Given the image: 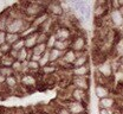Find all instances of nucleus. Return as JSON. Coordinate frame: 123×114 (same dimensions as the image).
<instances>
[{
    "label": "nucleus",
    "instance_id": "f257e3e1",
    "mask_svg": "<svg viewBox=\"0 0 123 114\" xmlns=\"http://www.w3.org/2000/svg\"><path fill=\"white\" fill-rule=\"evenodd\" d=\"M29 26V23L25 18H8L7 23V33H17L20 34L23 31H25Z\"/></svg>",
    "mask_w": 123,
    "mask_h": 114
},
{
    "label": "nucleus",
    "instance_id": "f03ea898",
    "mask_svg": "<svg viewBox=\"0 0 123 114\" xmlns=\"http://www.w3.org/2000/svg\"><path fill=\"white\" fill-rule=\"evenodd\" d=\"M96 71L103 76L105 80H112L114 75H115V68H114V63L110 62L109 60H103L101 63H97V68Z\"/></svg>",
    "mask_w": 123,
    "mask_h": 114
},
{
    "label": "nucleus",
    "instance_id": "7ed1b4c3",
    "mask_svg": "<svg viewBox=\"0 0 123 114\" xmlns=\"http://www.w3.org/2000/svg\"><path fill=\"white\" fill-rule=\"evenodd\" d=\"M70 49L74 50L77 54L85 52V49H86V38H85V36H83L80 33L75 34L74 38L70 42Z\"/></svg>",
    "mask_w": 123,
    "mask_h": 114
},
{
    "label": "nucleus",
    "instance_id": "20e7f679",
    "mask_svg": "<svg viewBox=\"0 0 123 114\" xmlns=\"http://www.w3.org/2000/svg\"><path fill=\"white\" fill-rule=\"evenodd\" d=\"M44 10H46V8L39 2H29L24 7V14L27 17H32V18H37L40 14L45 13L46 11H44Z\"/></svg>",
    "mask_w": 123,
    "mask_h": 114
},
{
    "label": "nucleus",
    "instance_id": "39448f33",
    "mask_svg": "<svg viewBox=\"0 0 123 114\" xmlns=\"http://www.w3.org/2000/svg\"><path fill=\"white\" fill-rule=\"evenodd\" d=\"M53 33L57 37V40H63V42H71V39L75 36L74 32L69 27H65V26H62V25H57Z\"/></svg>",
    "mask_w": 123,
    "mask_h": 114
},
{
    "label": "nucleus",
    "instance_id": "423d86ee",
    "mask_svg": "<svg viewBox=\"0 0 123 114\" xmlns=\"http://www.w3.org/2000/svg\"><path fill=\"white\" fill-rule=\"evenodd\" d=\"M108 18L115 29H120L123 25V12L121 10H111L109 12Z\"/></svg>",
    "mask_w": 123,
    "mask_h": 114
},
{
    "label": "nucleus",
    "instance_id": "0eeeda50",
    "mask_svg": "<svg viewBox=\"0 0 123 114\" xmlns=\"http://www.w3.org/2000/svg\"><path fill=\"white\" fill-rule=\"evenodd\" d=\"M68 109L70 111L71 114H86L88 112V106L83 102H78V101H69L66 105Z\"/></svg>",
    "mask_w": 123,
    "mask_h": 114
},
{
    "label": "nucleus",
    "instance_id": "6e6552de",
    "mask_svg": "<svg viewBox=\"0 0 123 114\" xmlns=\"http://www.w3.org/2000/svg\"><path fill=\"white\" fill-rule=\"evenodd\" d=\"M46 12L49 13L50 17H58V18H62L64 16V13H65V11L62 7V4L57 2V1L49 2L47 7H46Z\"/></svg>",
    "mask_w": 123,
    "mask_h": 114
},
{
    "label": "nucleus",
    "instance_id": "1a4fd4ad",
    "mask_svg": "<svg viewBox=\"0 0 123 114\" xmlns=\"http://www.w3.org/2000/svg\"><path fill=\"white\" fill-rule=\"evenodd\" d=\"M71 84L74 88L86 90L90 88V79L89 76H80V77H71Z\"/></svg>",
    "mask_w": 123,
    "mask_h": 114
},
{
    "label": "nucleus",
    "instance_id": "9d476101",
    "mask_svg": "<svg viewBox=\"0 0 123 114\" xmlns=\"http://www.w3.org/2000/svg\"><path fill=\"white\" fill-rule=\"evenodd\" d=\"M71 99L74 101H78V102H83L85 105H88L89 102V96H88V92L83 90V89H78V88H74L71 89Z\"/></svg>",
    "mask_w": 123,
    "mask_h": 114
},
{
    "label": "nucleus",
    "instance_id": "9b49d317",
    "mask_svg": "<svg viewBox=\"0 0 123 114\" xmlns=\"http://www.w3.org/2000/svg\"><path fill=\"white\" fill-rule=\"evenodd\" d=\"M38 34H39V31H33V32L27 33L26 36H24L25 48L27 50H32L38 44Z\"/></svg>",
    "mask_w": 123,
    "mask_h": 114
},
{
    "label": "nucleus",
    "instance_id": "f8f14e48",
    "mask_svg": "<svg viewBox=\"0 0 123 114\" xmlns=\"http://www.w3.org/2000/svg\"><path fill=\"white\" fill-rule=\"evenodd\" d=\"M116 107V100L115 98L108 96V98L101 99L98 100V109H109V111H114V108Z\"/></svg>",
    "mask_w": 123,
    "mask_h": 114
},
{
    "label": "nucleus",
    "instance_id": "ddd939ff",
    "mask_svg": "<svg viewBox=\"0 0 123 114\" xmlns=\"http://www.w3.org/2000/svg\"><path fill=\"white\" fill-rule=\"evenodd\" d=\"M93 90H95V95L97 96L98 100L111 96V89L108 87L107 84H96Z\"/></svg>",
    "mask_w": 123,
    "mask_h": 114
},
{
    "label": "nucleus",
    "instance_id": "4468645a",
    "mask_svg": "<svg viewBox=\"0 0 123 114\" xmlns=\"http://www.w3.org/2000/svg\"><path fill=\"white\" fill-rule=\"evenodd\" d=\"M72 77H80V76H89L91 73V69L89 65H84V67H77V68H72L70 70Z\"/></svg>",
    "mask_w": 123,
    "mask_h": 114
},
{
    "label": "nucleus",
    "instance_id": "2eb2a0df",
    "mask_svg": "<svg viewBox=\"0 0 123 114\" xmlns=\"http://www.w3.org/2000/svg\"><path fill=\"white\" fill-rule=\"evenodd\" d=\"M20 82L23 86L25 87H34L37 86V79L33 74L31 73H26V74H23L21 77H20Z\"/></svg>",
    "mask_w": 123,
    "mask_h": 114
},
{
    "label": "nucleus",
    "instance_id": "dca6fc26",
    "mask_svg": "<svg viewBox=\"0 0 123 114\" xmlns=\"http://www.w3.org/2000/svg\"><path fill=\"white\" fill-rule=\"evenodd\" d=\"M89 62H90V58H89V55L88 52H82V54H78L77 56L76 62L74 63L72 68H77V67H84V65H89Z\"/></svg>",
    "mask_w": 123,
    "mask_h": 114
},
{
    "label": "nucleus",
    "instance_id": "f3484780",
    "mask_svg": "<svg viewBox=\"0 0 123 114\" xmlns=\"http://www.w3.org/2000/svg\"><path fill=\"white\" fill-rule=\"evenodd\" d=\"M112 55L116 60H118L123 55V37H118V39L116 40L114 48H112Z\"/></svg>",
    "mask_w": 123,
    "mask_h": 114
},
{
    "label": "nucleus",
    "instance_id": "a211bd4d",
    "mask_svg": "<svg viewBox=\"0 0 123 114\" xmlns=\"http://www.w3.org/2000/svg\"><path fill=\"white\" fill-rule=\"evenodd\" d=\"M63 55L64 52L61 51V50H57V49H51L50 50V62L52 64H57L62 58H63Z\"/></svg>",
    "mask_w": 123,
    "mask_h": 114
},
{
    "label": "nucleus",
    "instance_id": "6ab92c4d",
    "mask_svg": "<svg viewBox=\"0 0 123 114\" xmlns=\"http://www.w3.org/2000/svg\"><path fill=\"white\" fill-rule=\"evenodd\" d=\"M47 47H46V43H39L37 44L33 49H32V54L33 55H38V56H43L47 51Z\"/></svg>",
    "mask_w": 123,
    "mask_h": 114
},
{
    "label": "nucleus",
    "instance_id": "aec40b11",
    "mask_svg": "<svg viewBox=\"0 0 123 114\" xmlns=\"http://www.w3.org/2000/svg\"><path fill=\"white\" fill-rule=\"evenodd\" d=\"M0 61H1V67H6V68H12V65L14 63V58L8 54V55H4L1 58H0Z\"/></svg>",
    "mask_w": 123,
    "mask_h": 114
},
{
    "label": "nucleus",
    "instance_id": "412c9836",
    "mask_svg": "<svg viewBox=\"0 0 123 114\" xmlns=\"http://www.w3.org/2000/svg\"><path fill=\"white\" fill-rule=\"evenodd\" d=\"M58 70V65L57 64H49L44 67V68H42V71H43V74H45L47 76H50V75H52V74H55L56 71Z\"/></svg>",
    "mask_w": 123,
    "mask_h": 114
},
{
    "label": "nucleus",
    "instance_id": "4be33fe9",
    "mask_svg": "<svg viewBox=\"0 0 123 114\" xmlns=\"http://www.w3.org/2000/svg\"><path fill=\"white\" fill-rule=\"evenodd\" d=\"M18 77H17V75H12V76H7L6 77V86L8 87V88H17L18 87Z\"/></svg>",
    "mask_w": 123,
    "mask_h": 114
},
{
    "label": "nucleus",
    "instance_id": "5701e85b",
    "mask_svg": "<svg viewBox=\"0 0 123 114\" xmlns=\"http://www.w3.org/2000/svg\"><path fill=\"white\" fill-rule=\"evenodd\" d=\"M29 54H30V50H27L26 48H24L23 50H20L18 52V56H17V61L19 62H25V61H29Z\"/></svg>",
    "mask_w": 123,
    "mask_h": 114
},
{
    "label": "nucleus",
    "instance_id": "b1692460",
    "mask_svg": "<svg viewBox=\"0 0 123 114\" xmlns=\"http://www.w3.org/2000/svg\"><path fill=\"white\" fill-rule=\"evenodd\" d=\"M55 49L61 50L63 52H65L66 50L70 49V42H63V40H57L55 44Z\"/></svg>",
    "mask_w": 123,
    "mask_h": 114
},
{
    "label": "nucleus",
    "instance_id": "393cba45",
    "mask_svg": "<svg viewBox=\"0 0 123 114\" xmlns=\"http://www.w3.org/2000/svg\"><path fill=\"white\" fill-rule=\"evenodd\" d=\"M20 34H17V33H7L6 36V43L10 44V45H13L15 42H18L20 39Z\"/></svg>",
    "mask_w": 123,
    "mask_h": 114
},
{
    "label": "nucleus",
    "instance_id": "a878e982",
    "mask_svg": "<svg viewBox=\"0 0 123 114\" xmlns=\"http://www.w3.org/2000/svg\"><path fill=\"white\" fill-rule=\"evenodd\" d=\"M51 64V62H50V50H47L45 54L42 56V58H40V61H39V65H40V69L42 68H44L46 65Z\"/></svg>",
    "mask_w": 123,
    "mask_h": 114
},
{
    "label": "nucleus",
    "instance_id": "bb28decb",
    "mask_svg": "<svg viewBox=\"0 0 123 114\" xmlns=\"http://www.w3.org/2000/svg\"><path fill=\"white\" fill-rule=\"evenodd\" d=\"M56 42H57V37L55 36V33H51V34H49V37H47V40H46V47H47V49L51 50L55 48V44H56Z\"/></svg>",
    "mask_w": 123,
    "mask_h": 114
},
{
    "label": "nucleus",
    "instance_id": "cd10ccee",
    "mask_svg": "<svg viewBox=\"0 0 123 114\" xmlns=\"http://www.w3.org/2000/svg\"><path fill=\"white\" fill-rule=\"evenodd\" d=\"M25 48V40H24V38H20L18 42H15L14 44L12 45V50H14L17 52H19L20 50H23Z\"/></svg>",
    "mask_w": 123,
    "mask_h": 114
},
{
    "label": "nucleus",
    "instance_id": "c85d7f7f",
    "mask_svg": "<svg viewBox=\"0 0 123 114\" xmlns=\"http://www.w3.org/2000/svg\"><path fill=\"white\" fill-rule=\"evenodd\" d=\"M7 23H8V16H0V31L7 32Z\"/></svg>",
    "mask_w": 123,
    "mask_h": 114
},
{
    "label": "nucleus",
    "instance_id": "c756f323",
    "mask_svg": "<svg viewBox=\"0 0 123 114\" xmlns=\"http://www.w3.org/2000/svg\"><path fill=\"white\" fill-rule=\"evenodd\" d=\"M27 69L30 73H36L40 69V65L38 62H33V61H29V64H27Z\"/></svg>",
    "mask_w": 123,
    "mask_h": 114
},
{
    "label": "nucleus",
    "instance_id": "7c9ffc66",
    "mask_svg": "<svg viewBox=\"0 0 123 114\" xmlns=\"http://www.w3.org/2000/svg\"><path fill=\"white\" fill-rule=\"evenodd\" d=\"M12 69H13L15 75H17V74H23V63L15 60L13 65H12Z\"/></svg>",
    "mask_w": 123,
    "mask_h": 114
},
{
    "label": "nucleus",
    "instance_id": "2f4dec72",
    "mask_svg": "<svg viewBox=\"0 0 123 114\" xmlns=\"http://www.w3.org/2000/svg\"><path fill=\"white\" fill-rule=\"evenodd\" d=\"M0 74L4 75V76H6V77H7V76L15 75L12 68H6V67H1V68H0Z\"/></svg>",
    "mask_w": 123,
    "mask_h": 114
},
{
    "label": "nucleus",
    "instance_id": "473e14b6",
    "mask_svg": "<svg viewBox=\"0 0 123 114\" xmlns=\"http://www.w3.org/2000/svg\"><path fill=\"white\" fill-rule=\"evenodd\" d=\"M11 50H12V45H10V44H7V43H5L4 45L0 47V51H1L4 55H8V54L11 52Z\"/></svg>",
    "mask_w": 123,
    "mask_h": 114
},
{
    "label": "nucleus",
    "instance_id": "72a5a7b5",
    "mask_svg": "<svg viewBox=\"0 0 123 114\" xmlns=\"http://www.w3.org/2000/svg\"><path fill=\"white\" fill-rule=\"evenodd\" d=\"M47 37H49V34L43 33V32H39V34H38V44H39V43H46Z\"/></svg>",
    "mask_w": 123,
    "mask_h": 114
},
{
    "label": "nucleus",
    "instance_id": "f704fd0d",
    "mask_svg": "<svg viewBox=\"0 0 123 114\" xmlns=\"http://www.w3.org/2000/svg\"><path fill=\"white\" fill-rule=\"evenodd\" d=\"M6 36H7V32L0 31V47L4 45V44L6 43Z\"/></svg>",
    "mask_w": 123,
    "mask_h": 114
},
{
    "label": "nucleus",
    "instance_id": "c9c22d12",
    "mask_svg": "<svg viewBox=\"0 0 123 114\" xmlns=\"http://www.w3.org/2000/svg\"><path fill=\"white\" fill-rule=\"evenodd\" d=\"M56 114H71V113H70V111L68 109V107H59Z\"/></svg>",
    "mask_w": 123,
    "mask_h": 114
},
{
    "label": "nucleus",
    "instance_id": "e433bc0d",
    "mask_svg": "<svg viewBox=\"0 0 123 114\" xmlns=\"http://www.w3.org/2000/svg\"><path fill=\"white\" fill-rule=\"evenodd\" d=\"M98 114H114V112L109 109H98Z\"/></svg>",
    "mask_w": 123,
    "mask_h": 114
},
{
    "label": "nucleus",
    "instance_id": "4c0bfd02",
    "mask_svg": "<svg viewBox=\"0 0 123 114\" xmlns=\"http://www.w3.org/2000/svg\"><path fill=\"white\" fill-rule=\"evenodd\" d=\"M5 83H6V76H4V75L0 74V86H2Z\"/></svg>",
    "mask_w": 123,
    "mask_h": 114
},
{
    "label": "nucleus",
    "instance_id": "58836bf2",
    "mask_svg": "<svg viewBox=\"0 0 123 114\" xmlns=\"http://www.w3.org/2000/svg\"><path fill=\"white\" fill-rule=\"evenodd\" d=\"M116 61H117V63H118L120 65H123V55L118 58V60H116Z\"/></svg>",
    "mask_w": 123,
    "mask_h": 114
},
{
    "label": "nucleus",
    "instance_id": "ea45409f",
    "mask_svg": "<svg viewBox=\"0 0 123 114\" xmlns=\"http://www.w3.org/2000/svg\"><path fill=\"white\" fill-rule=\"evenodd\" d=\"M118 34H120L121 37H123V25L120 27V29H118Z\"/></svg>",
    "mask_w": 123,
    "mask_h": 114
}]
</instances>
